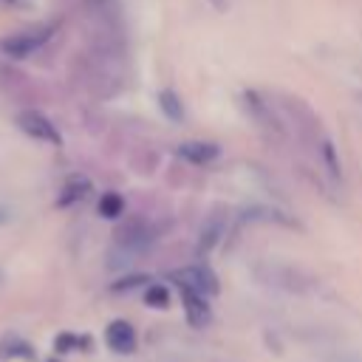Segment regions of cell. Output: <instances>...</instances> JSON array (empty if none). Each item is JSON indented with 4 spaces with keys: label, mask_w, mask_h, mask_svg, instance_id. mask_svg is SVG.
<instances>
[{
    "label": "cell",
    "mask_w": 362,
    "mask_h": 362,
    "mask_svg": "<svg viewBox=\"0 0 362 362\" xmlns=\"http://www.w3.org/2000/svg\"><path fill=\"white\" fill-rule=\"evenodd\" d=\"M17 127H20L25 136L37 139V141H48V144H59V141H62L57 124H54L48 116H42L40 110H20V113H17Z\"/></svg>",
    "instance_id": "obj_2"
},
{
    "label": "cell",
    "mask_w": 362,
    "mask_h": 362,
    "mask_svg": "<svg viewBox=\"0 0 362 362\" xmlns=\"http://www.w3.org/2000/svg\"><path fill=\"white\" fill-rule=\"evenodd\" d=\"M88 192H90V181H88L85 175H71V178L62 184L59 195H57V206H71V204L82 201Z\"/></svg>",
    "instance_id": "obj_9"
},
{
    "label": "cell",
    "mask_w": 362,
    "mask_h": 362,
    "mask_svg": "<svg viewBox=\"0 0 362 362\" xmlns=\"http://www.w3.org/2000/svg\"><path fill=\"white\" fill-rule=\"evenodd\" d=\"M96 209H99V215L102 218H107V221H113V218H122V212H124V198L119 195V192H102V198H99V204H96Z\"/></svg>",
    "instance_id": "obj_10"
},
{
    "label": "cell",
    "mask_w": 362,
    "mask_h": 362,
    "mask_svg": "<svg viewBox=\"0 0 362 362\" xmlns=\"http://www.w3.org/2000/svg\"><path fill=\"white\" fill-rule=\"evenodd\" d=\"M144 303H147L150 308H167V305H170V291H167V286L150 283L147 291H144Z\"/></svg>",
    "instance_id": "obj_13"
},
{
    "label": "cell",
    "mask_w": 362,
    "mask_h": 362,
    "mask_svg": "<svg viewBox=\"0 0 362 362\" xmlns=\"http://www.w3.org/2000/svg\"><path fill=\"white\" fill-rule=\"evenodd\" d=\"M54 34V25H37V28H25V31H17V34H8L0 40V54L8 57V59H25L31 57L37 48H42Z\"/></svg>",
    "instance_id": "obj_1"
},
{
    "label": "cell",
    "mask_w": 362,
    "mask_h": 362,
    "mask_svg": "<svg viewBox=\"0 0 362 362\" xmlns=\"http://www.w3.org/2000/svg\"><path fill=\"white\" fill-rule=\"evenodd\" d=\"M150 240H153V235H150V229H147V223L144 221H127L124 226H119V232H116V246L119 249H124L127 255H139V252H144L147 246H150Z\"/></svg>",
    "instance_id": "obj_3"
},
{
    "label": "cell",
    "mask_w": 362,
    "mask_h": 362,
    "mask_svg": "<svg viewBox=\"0 0 362 362\" xmlns=\"http://www.w3.org/2000/svg\"><path fill=\"white\" fill-rule=\"evenodd\" d=\"M181 300H184V311H187V320L189 325L201 328L209 322V305H206V297L192 291V288H181Z\"/></svg>",
    "instance_id": "obj_6"
},
{
    "label": "cell",
    "mask_w": 362,
    "mask_h": 362,
    "mask_svg": "<svg viewBox=\"0 0 362 362\" xmlns=\"http://www.w3.org/2000/svg\"><path fill=\"white\" fill-rule=\"evenodd\" d=\"M209 3H212L218 11H223V8H226V0H209Z\"/></svg>",
    "instance_id": "obj_16"
},
{
    "label": "cell",
    "mask_w": 362,
    "mask_h": 362,
    "mask_svg": "<svg viewBox=\"0 0 362 362\" xmlns=\"http://www.w3.org/2000/svg\"><path fill=\"white\" fill-rule=\"evenodd\" d=\"M105 342H107V348L116 351V354H133V351H136V331H133L130 322L113 320V322L107 325V331H105Z\"/></svg>",
    "instance_id": "obj_5"
},
{
    "label": "cell",
    "mask_w": 362,
    "mask_h": 362,
    "mask_svg": "<svg viewBox=\"0 0 362 362\" xmlns=\"http://www.w3.org/2000/svg\"><path fill=\"white\" fill-rule=\"evenodd\" d=\"M76 345H85V339H76V337H71V334H62V337H57V342H54V348H57L59 354H68V351L76 348Z\"/></svg>",
    "instance_id": "obj_15"
},
{
    "label": "cell",
    "mask_w": 362,
    "mask_h": 362,
    "mask_svg": "<svg viewBox=\"0 0 362 362\" xmlns=\"http://www.w3.org/2000/svg\"><path fill=\"white\" fill-rule=\"evenodd\" d=\"M158 107H161L164 116L173 119V122H181V119H184V107H181V99H178L175 90H161V93H158Z\"/></svg>",
    "instance_id": "obj_12"
},
{
    "label": "cell",
    "mask_w": 362,
    "mask_h": 362,
    "mask_svg": "<svg viewBox=\"0 0 362 362\" xmlns=\"http://www.w3.org/2000/svg\"><path fill=\"white\" fill-rule=\"evenodd\" d=\"M243 107H246L249 116H252L257 124H263L266 130H280V127H277V119H274V113H272V107H269L255 90H243Z\"/></svg>",
    "instance_id": "obj_7"
},
{
    "label": "cell",
    "mask_w": 362,
    "mask_h": 362,
    "mask_svg": "<svg viewBox=\"0 0 362 362\" xmlns=\"http://www.w3.org/2000/svg\"><path fill=\"white\" fill-rule=\"evenodd\" d=\"M3 221H6V212H3V209H0V223H3Z\"/></svg>",
    "instance_id": "obj_17"
},
{
    "label": "cell",
    "mask_w": 362,
    "mask_h": 362,
    "mask_svg": "<svg viewBox=\"0 0 362 362\" xmlns=\"http://www.w3.org/2000/svg\"><path fill=\"white\" fill-rule=\"evenodd\" d=\"M320 153H322V161H325L328 173H331V175H339V158H337V147H334L331 141H322Z\"/></svg>",
    "instance_id": "obj_14"
},
{
    "label": "cell",
    "mask_w": 362,
    "mask_h": 362,
    "mask_svg": "<svg viewBox=\"0 0 362 362\" xmlns=\"http://www.w3.org/2000/svg\"><path fill=\"white\" fill-rule=\"evenodd\" d=\"M173 280L178 283V288H192V291H198L204 297L218 291V280L206 266H187V269L175 272Z\"/></svg>",
    "instance_id": "obj_4"
},
{
    "label": "cell",
    "mask_w": 362,
    "mask_h": 362,
    "mask_svg": "<svg viewBox=\"0 0 362 362\" xmlns=\"http://www.w3.org/2000/svg\"><path fill=\"white\" fill-rule=\"evenodd\" d=\"M221 147L212 144V141H184L178 144V156L192 161V164H209L212 158H218Z\"/></svg>",
    "instance_id": "obj_8"
},
{
    "label": "cell",
    "mask_w": 362,
    "mask_h": 362,
    "mask_svg": "<svg viewBox=\"0 0 362 362\" xmlns=\"http://www.w3.org/2000/svg\"><path fill=\"white\" fill-rule=\"evenodd\" d=\"M221 235H223V221L215 215V218H209L206 221V226L201 229V240H198V252L201 255H206L218 240H221Z\"/></svg>",
    "instance_id": "obj_11"
}]
</instances>
